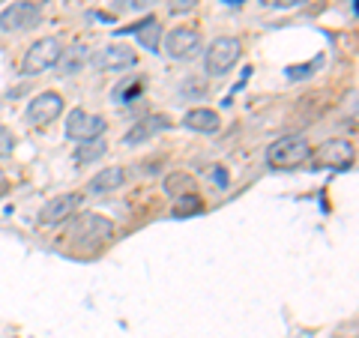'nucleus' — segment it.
I'll list each match as a JSON object with an SVG mask.
<instances>
[{"label":"nucleus","mask_w":359,"mask_h":338,"mask_svg":"<svg viewBox=\"0 0 359 338\" xmlns=\"http://www.w3.org/2000/svg\"><path fill=\"white\" fill-rule=\"evenodd\" d=\"M165 191H168L171 198L189 195V191H198V189H195V177L186 174V171H174L171 177H165Z\"/></svg>","instance_id":"obj_17"},{"label":"nucleus","mask_w":359,"mask_h":338,"mask_svg":"<svg viewBox=\"0 0 359 338\" xmlns=\"http://www.w3.org/2000/svg\"><path fill=\"white\" fill-rule=\"evenodd\" d=\"M63 114V96L54 93V90H45V93H39L33 102L27 105V123L30 126H51L54 120H57Z\"/></svg>","instance_id":"obj_7"},{"label":"nucleus","mask_w":359,"mask_h":338,"mask_svg":"<svg viewBox=\"0 0 359 338\" xmlns=\"http://www.w3.org/2000/svg\"><path fill=\"white\" fill-rule=\"evenodd\" d=\"M264 6H273V9H290V6H299L302 0H261Z\"/></svg>","instance_id":"obj_24"},{"label":"nucleus","mask_w":359,"mask_h":338,"mask_svg":"<svg viewBox=\"0 0 359 338\" xmlns=\"http://www.w3.org/2000/svg\"><path fill=\"white\" fill-rule=\"evenodd\" d=\"M183 126L192 129V132H201V135H212V132H219L222 120H219V114L212 108H192L183 117Z\"/></svg>","instance_id":"obj_15"},{"label":"nucleus","mask_w":359,"mask_h":338,"mask_svg":"<svg viewBox=\"0 0 359 338\" xmlns=\"http://www.w3.org/2000/svg\"><path fill=\"white\" fill-rule=\"evenodd\" d=\"M198 4L201 0H168V9H171L174 15H186V13H192Z\"/></svg>","instance_id":"obj_23"},{"label":"nucleus","mask_w":359,"mask_h":338,"mask_svg":"<svg viewBox=\"0 0 359 338\" xmlns=\"http://www.w3.org/2000/svg\"><path fill=\"white\" fill-rule=\"evenodd\" d=\"M63 54V42L57 36H42L30 45V48L25 51V58H21V72L25 75H42L57 66Z\"/></svg>","instance_id":"obj_3"},{"label":"nucleus","mask_w":359,"mask_h":338,"mask_svg":"<svg viewBox=\"0 0 359 338\" xmlns=\"http://www.w3.org/2000/svg\"><path fill=\"white\" fill-rule=\"evenodd\" d=\"M69 228V245L75 252H96L114 236V224L99 212H75Z\"/></svg>","instance_id":"obj_1"},{"label":"nucleus","mask_w":359,"mask_h":338,"mask_svg":"<svg viewBox=\"0 0 359 338\" xmlns=\"http://www.w3.org/2000/svg\"><path fill=\"white\" fill-rule=\"evenodd\" d=\"M201 51V33L192 27H177L165 36V54L171 60H192Z\"/></svg>","instance_id":"obj_10"},{"label":"nucleus","mask_w":359,"mask_h":338,"mask_svg":"<svg viewBox=\"0 0 359 338\" xmlns=\"http://www.w3.org/2000/svg\"><path fill=\"white\" fill-rule=\"evenodd\" d=\"M135 63H138L135 51L126 48V45H120V42H111V45H105V48H99L96 58H93V66L102 69V72H126Z\"/></svg>","instance_id":"obj_11"},{"label":"nucleus","mask_w":359,"mask_h":338,"mask_svg":"<svg viewBox=\"0 0 359 338\" xmlns=\"http://www.w3.org/2000/svg\"><path fill=\"white\" fill-rule=\"evenodd\" d=\"M90 63V48L87 45H72V48H63L60 54V75H75V72H81L84 66Z\"/></svg>","instance_id":"obj_16"},{"label":"nucleus","mask_w":359,"mask_h":338,"mask_svg":"<svg viewBox=\"0 0 359 338\" xmlns=\"http://www.w3.org/2000/svg\"><path fill=\"white\" fill-rule=\"evenodd\" d=\"M81 201H84L81 191H60L57 198L45 201V207L39 210V224H45V228H57V224L69 222L78 212V207H81Z\"/></svg>","instance_id":"obj_6"},{"label":"nucleus","mask_w":359,"mask_h":338,"mask_svg":"<svg viewBox=\"0 0 359 338\" xmlns=\"http://www.w3.org/2000/svg\"><path fill=\"white\" fill-rule=\"evenodd\" d=\"M105 132V120L99 114H90L84 108H72L66 117V135L72 141H93Z\"/></svg>","instance_id":"obj_8"},{"label":"nucleus","mask_w":359,"mask_h":338,"mask_svg":"<svg viewBox=\"0 0 359 338\" xmlns=\"http://www.w3.org/2000/svg\"><path fill=\"white\" fill-rule=\"evenodd\" d=\"M318 66H323V54H320V58H314L311 63H302V66H287V78H290V81H297V78H309L314 69H318Z\"/></svg>","instance_id":"obj_21"},{"label":"nucleus","mask_w":359,"mask_h":338,"mask_svg":"<svg viewBox=\"0 0 359 338\" xmlns=\"http://www.w3.org/2000/svg\"><path fill=\"white\" fill-rule=\"evenodd\" d=\"M353 144L351 141H341V138H335V141H327L318 153H311V159L318 168H332V171H347V168L353 165Z\"/></svg>","instance_id":"obj_9"},{"label":"nucleus","mask_w":359,"mask_h":338,"mask_svg":"<svg viewBox=\"0 0 359 338\" xmlns=\"http://www.w3.org/2000/svg\"><path fill=\"white\" fill-rule=\"evenodd\" d=\"M222 4H231V6H240L243 0H222Z\"/></svg>","instance_id":"obj_27"},{"label":"nucleus","mask_w":359,"mask_h":338,"mask_svg":"<svg viewBox=\"0 0 359 338\" xmlns=\"http://www.w3.org/2000/svg\"><path fill=\"white\" fill-rule=\"evenodd\" d=\"M216 180H219V186H228V177H224L222 168H216Z\"/></svg>","instance_id":"obj_26"},{"label":"nucleus","mask_w":359,"mask_h":338,"mask_svg":"<svg viewBox=\"0 0 359 338\" xmlns=\"http://www.w3.org/2000/svg\"><path fill=\"white\" fill-rule=\"evenodd\" d=\"M123 183H126V171L120 165H111V168H102L96 177L87 180L84 186V195L90 198H99V195H108V191H117Z\"/></svg>","instance_id":"obj_14"},{"label":"nucleus","mask_w":359,"mask_h":338,"mask_svg":"<svg viewBox=\"0 0 359 338\" xmlns=\"http://www.w3.org/2000/svg\"><path fill=\"white\" fill-rule=\"evenodd\" d=\"M311 144L302 138V135H285V138H278L276 144H269L266 150V165L269 168H299L311 162Z\"/></svg>","instance_id":"obj_2"},{"label":"nucleus","mask_w":359,"mask_h":338,"mask_svg":"<svg viewBox=\"0 0 359 338\" xmlns=\"http://www.w3.org/2000/svg\"><path fill=\"white\" fill-rule=\"evenodd\" d=\"M108 150V144L105 141H99V138H93V141H81V147L75 150V162L78 165H87V162H93V159H99Z\"/></svg>","instance_id":"obj_20"},{"label":"nucleus","mask_w":359,"mask_h":338,"mask_svg":"<svg viewBox=\"0 0 359 338\" xmlns=\"http://www.w3.org/2000/svg\"><path fill=\"white\" fill-rule=\"evenodd\" d=\"M144 90V78H126V81H120L114 87V102H132V99H138Z\"/></svg>","instance_id":"obj_19"},{"label":"nucleus","mask_w":359,"mask_h":338,"mask_svg":"<svg viewBox=\"0 0 359 338\" xmlns=\"http://www.w3.org/2000/svg\"><path fill=\"white\" fill-rule=\"evenodd\" d=\"M351 9H353V15H356V0H351Z\"/></svg>","instance_id":"obj_28"},{"label":"nucleus","mask_w":359,"mask_h":338,"mask_svg":"<svg viewBox=\"0 0 359 338\" xmlns=\"http://www.w3.org/2000/svg\"><path fill=\"white\" fill-rule=\"evenodd\" d=\"M15 153V135L6 126H0V159H9Z\"/></svg>","instance_id":"obj_22"},{"label":"nucleus","mask_w":359,"mask_h":338,"mask_svg":"<svg viewBox=\"0 0 359 338\" xmlns=\"http://www.w3.org/2000/svg\"><path fill=\"white\" fill-rule=\"evenodd\" d=\"M240 58H243V42L237 36H219V39L210 42L204 66H207L210 75L219 78V75H228L233 66L240 63Z\"/></svg>","instance_id":"obj_4"},{"label":"nucleus","mask_w":359,"mask_h":338,"mask_svg":"<svg viewBox=\"0 0 359 338\" xmlns=\"http://www.w3.org/2000/svg\"><path fill=\"white\" fill-rule=\"evenodd\" d=\"M126 33H132V36L138 39L141 48L150 51V54H156L162 48V25H159V18H156V15H147V18L135 21L132 27H120L117 36H126Z\"/></svg>","instance_id":"obj_12"},{"label":"nucleus","mask_w":359,"mask_h":338,"mask_svg":"<svg viewBox=\"0 0 359 338\" xmlns=\"http://www.w3.org/2000/svg\"><path fill=\"white\" fill-rule=\"evenodd\" d=\"M42 21V9L33 0H15L0 13V30L6 33H25L33 30Z\"/></svg>","instance_id":"obj_5"},{"label":"nucleus","mask_w":359,"mask_h":338,"mask_svg":"<svg viewBox=\"0 0 359 338\" xmlns=\"http://www.w3.org/2000/svg\"><path fill=\"white\" fill-rule=\"evenodd\" d=\"M6 189H9V180H6L4 171H0V195H6Z\"/></svg>","instance_id":"obj_25"},{"label":"nucleus","mask_w":359,"mask_h":338,"mask_svg":"<svg viewBox=\"0 0 359 338\" xmlns=\"http://www.w3.org/2000/svg\"><path fill=\"white\" fill-rule=\"evenodd\" d=\"M204 210V198L198 195V191H189V195H180L177 204H174V216L177 219H192L198 212Z\"/></svg>","instance_id":"obj_18"},{"label":"nucleus","mask_w":359,"mask_h":338,"mask_svg":"<svg viewBox=\"0 0 359 338\" xmlns=\"http://www.w3.org/2000/svg\"><path fill=\"white\" fill-rule=\"evenodd\" d=\"M165 129H171V120H168V117H162V114L144 117V120L135 123V126H132L126 135H123V144H126V147H138V144L156 138V135L165 132Z\"/></svg>","instance_id":"obj_13"}]
</instances>
